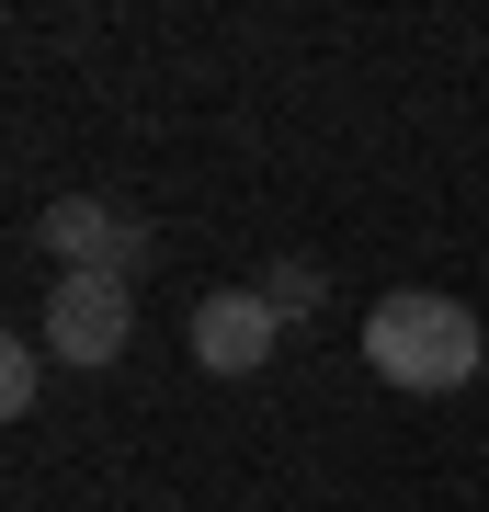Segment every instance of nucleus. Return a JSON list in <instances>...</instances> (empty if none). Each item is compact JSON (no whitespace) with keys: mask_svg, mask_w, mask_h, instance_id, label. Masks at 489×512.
Listing matches in <instances>:
<instances>
[{"mask_svg":"<svg viewBox=\"0 0 489 512\" xmlns=\"http://www.w3.org/2000/svg\"><path fill=\"white\" fill-rule=\"evenodd\" d=\"M364 365H376L387 387H410V399H444V387L489 376V330L467 319V296L399 285V296H376V319H364Z\"/></svg>","mask_w":489,"mask_h":512,"instance_id":"obj_1","label":"nucleus"},{"mask_svg":"<svg viewBox=\"0 0 489 512\" xmlns=\"http://www.w3.org/2000/svg\"><path fill=\"white\" fill-rule=\"evenodd\" d=\"M35 342H46L69 376H103L114 353L137 342V285H103V274H57V285H46V330H35Z\"/></svg>","mask_w":489,"mask_h":512,"instance_id":"obj_2","label":"nucleus"},{"mask_svg":"<svg viewBox=\"0 0 489 512\" xmlns=\"http://www.w3.org/2000/svg\"><path fill=\"white\" fill-rule=\"evenodd\" d=\"M46 251H57V274H103V285H137L148 274V217H126V205H103V194H57L46 205Z\"/></svg>","mask_w":489,"mask_h":512,"instance_id":"obj_3","label":"nucleus"},{"mask_svg":"<svg viewBox=\"0 0 489 512\" xmlns=\"http://www.w3.org/2000/svg\"><path fill=\"white\" fill-rule=\"evenodd\" d=\"M273 342H285V308H273L262 285H217V296L194 308V365H205V376H262Z\"/></svg>","mask_w":489,"mask_h":512,"instance_id":"obj_4","label":"nucleus"},{"mask_svg":"<svg viewBox=\"0 0 489 512\" xmlns=\"http://www.w3.org/2000/svg\"><path fill=\"white\" fill-rule=\"evenodd\" d=\"M46 365H57L46 342H0V410H12V421L35 410V399H46Z\"/></svg>","mask_w":489,"mask_h":512,"instance_id":"obj_5","label":"nucleus"},{"mask_svg":"<svg viewBox=\"0 0 489 512\" xmlns=\"http://www.w3.org/2000/svg\"><path fill=\"white\" fill-rule=\"evenodd\" d=\"M262 296H273V308H285V319H319V296H330V274H319L308 251H285V262H273V274H262Z\"/></svg>","mask_w":489,"mask_h":512,"instance_id":"obj_6","label":"nucleus"}]
</instances>
